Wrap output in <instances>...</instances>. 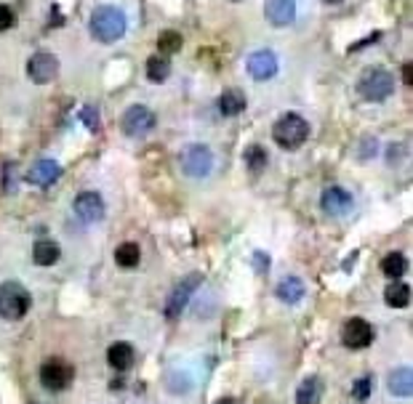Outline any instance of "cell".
I'll list each match as a JSON object with an SVG mask.
<instances>
[{
	"label": "cell",
	"instance_id": "obj_1",
	"mask_svg": "<svg viewBox=\"0 0 413 404\" xmlns=\"http://www.w3.org/2000/svg\"><path fill=\"white\" fill-rule=\"evenodd\" d=\"M88 30L99 43H115V40H121L125 35V16L115 6H99L91 13Z\"/></svg>",
	"mask_w": 413,
	"mask_h": 404
},
{
	"label": "cell",
	"instance_id": "obj_2",
	"mask_svg": "<svg viewBox=\"0 0 413 404\" xmlns=\"http://www.w3.org/2000/svg\"><path fill=\"white\" fill-rule=\"evenodd\" d=\"M272 139L275 144H280L283 149H299L307 139H309V122L296 115V112H288L275 122L272 128Z\"/></svg>",
	"mask_w": 413,
	"mask_h": 404
},
{
	"label": "cell",
	"instance_id": "obj_3",
	"mask_svg": "<svg viewBox=\"0 0 413 404\" xmlns=\"http://www.w3.org/2000/svg\"><path fill=\"white\" fill-rule=\"evenodd\" d=\"M30 293L25 285L19 282H3L0 285V317L8 322L22 320L27 311H30Z\"/></svg>",
	"mask_w": 413,
	"mask_h": 404
},
{
	"label": "cell",
	"instance_id": "obj_4",
	"mask_svg": "<svg viewBox=\"0 0 413 404\" xmlns=\"http://www.w3.org/2000/svg\"><path fill=\"white\" fill-rule=\"evenodd\" d=\"M357 91H360V96H363L365 101H376L378 104V101H384V99L392 96V91H395V77L384 70H371L363 75Z\"/></svg>",
	"mask_w": 413,
	"mask_h": 404
},
{
	"label": "cell",
	"instance_id": "obj_5",
	"mask_svg": "<svg viewBox=\"0 0 413 404\" xmlns=\"http://www.w3.org/2000/svg\"><path fill=\"white\" fill-rule=\"evenodd\" d=\"M200 282H203V274L192 272L190 277H184L182 282L171 290L168 301H166V317H168V320H179V317H182L184 306L190 303V298H192V293L200 287Z\"/></svg>",
	"mask_w": 413,
	"mask_h": 404
},
{
	"label": "cell",
	"instance_id": "obj_6",
	"mask_svg": "<svg viewBox=\"0 0 413 404\" xmlns=\"http://www.w3.org/2000/svg\"><path fill=\"white\" fill-rule=\"evenodd\" d=\"M75 381V367L67 359H49L43 362L40 367V383L49 389V391H64L70 383Z\"/></svg>",
	"mask_w": 413,
	"mask_h": 404
},
{
	"label": "cell",
	"instance_id": "obj_7",
	"mask_svg": "<svg viewBox=\"0 0 413 404\" xmlns=\"http://www.w3.org/2000/svg\"><path fill=\"white\" fill-rule=\"evenodd\" d=\"M214 168V152L206 144H190L182 152V170L192 179H203Z\"/></svg>",
	"mask_w": 413,
	"mask_h": 404
},
{
	"label": "cell",
	"instance_id": "obj_8",
	"mask_svg": "<svg viewBox=\"0 0 413 404\" xmlns=\"http://www.w3.org/2000/svg\"><path fill=\"white\" fill-rule=\"evenodd\" d=\"M121 128L125 136H131V139H142L147 133L155 128V115H152V109L144 107V104H134V107L125 109V115L121 120Z\"/></svg>",
	"mask_w": 413,
	"mask_h": 404
},
{
	"label": "cell",
	"instance_id": "obj_9",
	"mask_svg": "<svg viewBox=\"0 0 413 404\" xmlns=\"http://www.w3.org/2000/svg\"><path fill=\"white\" fill-rule=\"evenodd\" d=\"M374 338H376V333H374L371 322L363 320V317H352L341 327V341L347 348H368L374 343Z\"/></svg>",
	"mask_w": 413,
	"mask_h": 404
},
{
	"label": "cell",
	"instance_id": "obj_10",
	"mask_svg": "<svg viewBox=\"0 0 413 404\" xmlns=\"http://www.w3.org/2000/svg\"><path fill=\"white\" fill-rule=\"evenodd\" d=\"M56 72H59V59L54 53H46V51L30 56V61H27V77L37 85L51 83L56 77Z\"/></svg>",
	"mask_w": 413,
	"mask_h": 404
},
{
	"label": "cell",
	"instance_id": "obj_11",
	"mask_svg": "<svg viewBox=\"0 0 413 404\" xmlns=\"http://www.w3.org/2000/svg\"><path fill=\"white\" fill-rule=\"evenodd\" d=\"M73 210L83 224H97L104 218V200H101L99 191H83V194L75 197Z\"/></svg>",
	"mask_w": 413,
	"mask_h": 404
},
{
	"label": "cell",
	"instance_id": "obj_12",
	"mask_svg": "<svg viewBox=\"0 0 413 404\" xmlns=\"http://www.w3.org/2000/svg\"><path fill=\"white\" fill-rule=\"evenodd\" d=\"M245 70L254 80H269L278 75V56L272 51H254L245 59Z\"/></svg>",
	"mask_w": 413,
	"mask_h": 404
},
{
	"label": "cell",
	"instance_id": "obj_13",
	"mask_svg": "<svg viewBox=\"0 0 413 404\" xmlns=\"http://www.w3.org/2000/svg\"><path fill=\"white\" fill-rule=\"evenodd\" d=\"M320 205H323L326 213L344 215L350 213V208H352V194L344 187H328V189L323 191V197H320Z\"/></svg>",
	"mask_w": 413,
	"mask_h": 404
},
{
	"label": "cell",
	"instance_id": "obj_14",
	"mask_svg": "<svg viewBox=\"0 0 413 404\" xmlns=\"http://www.w3.org/2000/svg\"><path fill=\"white\" fill-rule=\"evenodd\" d=\"M59 176H61V165L56 160H37L35 165L30 168L27 181L35 184V187H51Z\"/></svg>",
	"mask_w": 413,
	"mask_h": 404
},
{
	"label": "cell",
	"instance_id": "obj_15",
	"mask_svg": "<svg viewBox=\"0 0 413 404\" xmlns=\"http://www.w3.org/2000/svg\"><path fill=\"white\" fill-rule=\"evenodd\" d=\"M264 13H267L269 24L285 27V24H291L296 19V3L293 0H267Z\"/></svg>",
	"mask_w": 413,
	"mask_h": 404
},
{
	"label": "cell",
	"instance_id": "obj_16",
	"mask_svg": "<svg viewBox=\"0 0 413 404\" xmlns=\"http://www.w3.org/2000/svg\"><path fill=\"white\" fill-rule=\"evenodd\" d=\"M387 389L392 396H397V399H405V396H411L413 393V370L411 367H397L389 372L387 378Z\"/></svg>",
	"mask_w": 413,
	"mask_h": 404
},
{
	"label": "cell",
	"instance_id": "obj_17",
	"mask_svg": "<svg viewBox=\"0 0 413 404\" xmlns=\"http://www.w3.org/2000/svg\"><path fill=\"white\" fill-rule=\"evenodd\" d=\"M59 255L61 248L54 239H37L32 245V263H37V266H54L59 261Z\"/></svg>",
	"mask_w": 413,
	"mask_h": 404
},
{
	"label": "cell",
	"instance_id": "obj_18",
	"mask_svg": "<svg viewBox=\"0 0 413 404\" xmlns=\"http://www.w3.org/2000/svg\"><path fill=\"white\" fill-rule=\"evenodd\" d=\"M304 293H307V287H304V282L299 277H285L278 285V290H275V296H278L283 303H299L304 298Z\"/></svg>",
	"mask_w": 413,
	"mask_h": 404
},
{
	"label": "cell",
	"instance_id": "obj_19",
	"mask_svg": "<svg viewBox=\"0 0 413 404\" xmlns=\"http://www.w3.org/2000/svg\"><path fill=\"white\" fill-rule=\"evenodd\" d=\"M384 301H387V306H392V309H405L411 303V287L405 285V282H400V279H395L384 290Z\"/></svg>",
	"mask_w": 413,
	"mask_h": 404
},
{
	"label": "cell",
	"instance_id": "obj_20",
	"mask_svg": "<svg viewBox=\"0 0 413 404\" xmlns=\"http://www.w3.org/2000/svg\"><path fill=\"white\" fill-rule=\"evenodd\" d=\"M134 348L128 343H115L110 346V351H107V362H110L112 370H128L131 365H134Z\"/></svg>",
	"mask_w": 413,
	"mask_h": 404
},
{
	"label": "cell",
	"instance_id": "obj_21",
	"mask_svg": "<svg viewBox=\"0 0 413 404\" xmlns=\"http://www.w3.org/2000/svg\"><path fill=\"white\" fill-rule=\"evenodd\" d=\"M243 109H245V96L240 94V91L230 88V91H224V94L219 96V112L224 118H235V115H240Z\"/></svg>",
	"mask_w": 413,
	"mask_h": 404
},
{
	"label": "cell",
	"instance_id": "obj_22",
	"mask_svg": "<svg viewBox=\"0 0 413 404\" xmlns=\"http://www.w3.org/2000/svg\"><path fill=\"white\" fill-rule=\"evenodd\" d=\"M115 261H118L121 269H136L139 261H142V250H139L136 242H123L115 250Z\"/></svg>",
	"mask_w": 413,
	"mask_h": 404
},
{
	"label": "cell",
	"instance_id": "obj_23",
	"mask_svg": "<svg viewBox=\"0 0 413 404\" xmlns=\"http://www.w3.org/2000/svg\"><path fill=\"white\" fill-rule=\"evenodd\" d=\"M323 396V386L317 378H304L299 383V391H296V404H320Z\"/></svg>",
	"mask_w": 413,
	"mask_h": 404
},
{
	"label": "cell",
	"instance_id": "obj_24",
	"mask_svg": "<svg viewBox=\"0 0 413 404\" xmlns=\"http://www.w3.org/2000/svg\"><path fill=\"white\" fill-rule=\"evenodd\" d=\"M168 75H171V61L166 59L163 53H155V56L147 59V77H149L152 83L168 80Z\"/></svg>",
	"mask_w": 413,
	"mask_h": 404
},
{
	"label": "cell",
	"instance_id": "obj_25",
	"mask_svg": "<svg viewBox=\"0 0 413 404\" xmlns=\"http://www.w3.org/2000/svg\"><path fill=\"white\" fill-rule=\"evenodd\" d=\"M243 163H245V168H248L251 173H261V170L267 168L269 157H267V152H264V146H259V144H251V146L245 149Z\"/></svg>",
	"mask_w": 413,
	"mask_h": 404
},
{
	"label": "cell",
	"instance_id": "obj_26",
	"mask_svg": "<svg viewBox=\"0 0 413 404\" xmlns=\"http://www.w3.org/2000/svg\"><path fill=\"white\" fill-rule=\"evenodd\" d=\"M405 255L402 253H389V255H384V261H381V272H384V277H389L392 282L395 279H400L402 274H405Z\"/></svg>",
	"mask_w": 413,
	"mask_h": 404
},
{
	"label": "cell",
	"instance_id": "obj_27",
	"mask_svg": "<svg viewBox=\"0 0 413 404\" xmlns=\"http://www.w3.org/2000/svg\"><path fill=\"white\" fill-rule=\"evenodd\" d=\"M182 35L176 32V30H163L158 35V48H160V53L166 56V53H176L179 48H182Z\"/></svg>",
	"mask_w": 413,
	"mask_h": 404
},
{
	"label": "cell",
	"instance_id": "obj_28",
	"mask_svg": "<svg viewBox=\"0 0 413 404\" xmlns=\"http://www.w3.org/2000/svg\"><path fill=\"white\" fill-rule=\"evenodd\" d=\"M78 120L83 122L85 128L91 133H99L101 131V118H99V112H97V107H91V104H85L80 112H78Z\"/></svg>",
	"mask_w": 413,
	"mask_h": 404
},
{
	"label": "cell",
	"instance_id": "obj_29",
	"mask_svg": "<svg viewBox=\"0 0 413 404\" xmlns=\"http://www.w3.org/2000/svg\"><path fill=\"white\" fill-rule=\"evenodd\" d=\"M3 189H6V194H13V191H16V165H13V163H6V165H3Z\"/></svg>",
	"mask_w": 413,
	"mask_h": 404
},
{
	"label": "cell",
	"instance_id": "obj_30",
	"mask_svg": "<svg viewBox=\"0 0 413 404\" xmlns=\"http://www.w3.org/2000/svg\"><path fill=\"white\" fill-rule=\"evenodd\" d=\"M368 393H371V378H360V381H355V386H352L355 399L365 402V399H368Z\"/></svg>",
	"mask_w": 413,
	"mask_h": 404
},
{
	"label": "cell",
	"instance_id": "obj_31",
	"mask_svg": "<svg viewBox=\"0 0 413 404\" xmlns=\"http://www.w3.org/2000/svg\"><path fill=\"white\" fill-rule=\"evenodd\" d=\"M13 24H16V16L8 6H0V32H6V30H11Z\"/></svg>",
	"mask_w": 413,
	"mask_h": 404
},
{
	"label": "cell",
	"instance_id": "obj_32",
	"mask_svg": "<svg viewBox=\"0 0 413 404\" xmlns=\"http://www.w3.org/2000/svg\"><path fill=\"white\" fill-rule=\"evenodd\" d=\"M254 269H256V274H264L269 269V255L264 250H256L254 253Z\"/></svg>",
	"mask_w": 413,
	"mask_h": 404
},
{
	"label": "cell",
	"instance_id": "obj_33",
	"mask_svg": "<svg viewBox=\"0 0 413 404\" xmlns=\"http://www.w3.org/2000/svg\"><path fill=\"white\" fill-rule=\"evenodd\" d=\"M402 83L408 85V88H413V64L411 61L402 64Z\"/></svg>",
	"mask_w": 413,
	"mask_h": 404
},
{
	"label": "cell",
	"instance_id": "obj_34",
	"mask_svg": "<svg viewBox=\"0 0 413 404\" xmlns=\"http://www.w3.org/2000/svg\"><path fill=\"white\" fill-rule=\"evenodd\" d=\"M64 24V16H61L59 8H51V27H61Z\"/></svg>",
	"mask_w": 413,
	"mask_h": 404
},
{
	"label": "cell",
	"instance_id": "obj_35",
	"mask_svg": "<svg viewBox=\"0 0 413 404\" xmlns=\"http://www.w3.org/2000/svg\"><path fill=\"white\" fill-rule=\"evenodd\" d=\"M326 6H339V3H344V0H323Z\"/></svg>",
	"mask_w": 413,
	"mask_h": 404
},
{
	"label": "cell",
	"instance_id": "obj_36",
	"mask_svg": "<svg viewBox=\"0 0 413 404\" xmlns=\"http://www.w3.org/2000/svg\"><path fill=\"white\" fill-rule=\"evenodd\" d=\"M216 404H232V399H219Z\"/></svg>",
	"mask_w": 413,
	"mask_h": 404
}]
</instances>
